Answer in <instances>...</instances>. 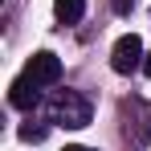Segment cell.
Masks as SVG:
<instances>
[{"label":"cell","instance_id":"obj_1","mask_svg":"<svg viewBox=\"0 0 151 151\" xmlns=\"http://www.w3.org/2000/svg\"><path fill=\"white\" fill-rule=\"evenodd\" d=\"M49 114H53V123L70 127V131H82V127H90V119H94V106H90L86 94H78V90H61V94L49 102Z\"/></svg>","mask_w":151,"mask_h":151},{"label":"cell","instance_id":"obj_2","mask_svg":"<svg viewBox=\"0 0 151 151\" xmlns=\"http://www.w3.org/2000/svg\"><path fill=\"white\" fill-rule=\"evenodd\" d=\"M143 41L135 37V33H127L114 41V49H110V65H114V74H135V70H143Z\"/></svg>","mask_w":151,"mask_h":151},{"label":"cell","instance_id":"obj_3","mask_svg":"<svg viewBox=\"0 0 151 151\" xmlns=\"http://www.w3.org/2000/svg\"><path fill=\"white\" fill-rule=\"evenodd\" d=\"M25 78H33L37 86H53V82L61 78V57L49 53V49L33 53V57H29V65H25Z\"/></svg>","mask_w":151,"mask_h":151},{"label":"cell","instance_id":"obj_4","mask_svg":"<svg viewBox=\"0 0 151 151\" xmlns=\"http://www.w3.org/2000/svg\"><path fill=\"white\" fill-rule=\"evenodd\" d=\"M8 102H12L17 110H33V106L41 102L37 82H33V78H17V82H12V90H8Z\"/></svg>","mask_w":151,"mask_h":151},{"label":"cell","instance_id":"obj_5","mask_svg":"<svg viewBox=\"0 0 151 151\" xmlns=\"http://www.w3.org/2000/svg\"><path fill=\"white\" fill-rule=\"evenodd\" d=\"M53 12L61 25H78L82 12H86V0H53Z\"/></svg>","mask_w":151,"mask_h":151},{"label":"cell","instance_id":"obj_6","mask_svg":"<svg viewBox=\"0 0 151 151\" xmlns=\"http://www.w3.org/2000/svg\"><path fill=\"white\" fill-rule=\"evenodd\" d=\"M21 139H25V143H41V139H45V127L25 123V127H21Z\"/></svg>","mask_w":151,"mask_h":151},{"label":"cell","instance_id":"obj_7","mask_svg":"<svg viewBox=\"0 0 151 151\" xmlns=\"http://www.w3.org/2000/svg\"><path fill=\"white\" fill-rule=\"evenodd\" d=\"M131 4H135V0H110V8H114V12H131Z\"/></svg>","mask_w":151,"mask_h":151},{"label":"cell","instance_id":"obj_8","mask_svg":"<svg viewBox=\"0 0 151 151\" xmlns=\"http://www.w3.org/2000/svg\"><path fill=\"white\" fill-rule=\"evenodd\" d=\"M143 74L151 78V53H147V57H143Z\"/></svg>","mask_w":151,"mask_h":151},{"label":"cell","instance_id":"obj_9","mask_svg":"<svg viewBox=\"0 0 151 151\" xmlns=\"http://www.w3.org/2000/svg\"><path fill=\"white\" fill-rule=\"evenodd\" d=\"M61 151H90V147H78V143H70V147H61Z\"/></svg>","mask_w":151,"mask_h":151}]
</instances>
